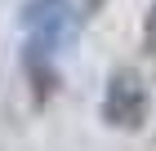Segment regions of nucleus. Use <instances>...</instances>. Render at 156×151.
<instances>
[{"label":"nucleus","instance_id":"nucleus-1","mask_svg":"<svg viewBox=\"0 0 156 151\" xmlns=\"http://www.w3.org/2000/svg\"><path fill=\"white\" fill-rule=\"evenodd\" d=\"M76 22L80 13L72 9V0H27L23 5V31H27V49L54 58L58 49H67L76 40Z\"/></svg>","mask_w":156,"mask_h":151},{"label":"nucleus","instance_id":"nucleus-2","mask_svg":"<svg viewBox=\"0 0 156 151\" xmlns=\"http://www.w3.org/2000/svg\"><path fill=\"white\" fill-rule=\"evenodd\" d=\"M103 120L112 129H138L147 120V84L134 67H116L103 93Z\"/></svg>","mask_w":156,"mask_h":151},{"label":"nucleus","instance_id":"nucleus-3","mask_svg":"<svg viewBox=\"0 0 156 151\" xmlns=\"http://www.w3.org/2000/svg\"><path fill=\"white\" fill-rule=\"evenodd\" d=\"M143 49L156 53V5H152V13H147V22H143Z\"/></svg>","mask_w":156,"mask_h":151},{"label":"nucleus","instance_id":"nucleus-4","mask_svg":"<svg viewBox=\"0 0 156 151\" xmlns=\"http://www.w3.org/2000/svg\"><path fill=\"white\" fill-rule=\"evenodd\" d=\"M80 5H85V13H89V18H94V13L103 9V5H107V0H80Z\"/></svg>","mask_w":156,"mask_h":151}]
</instances>
